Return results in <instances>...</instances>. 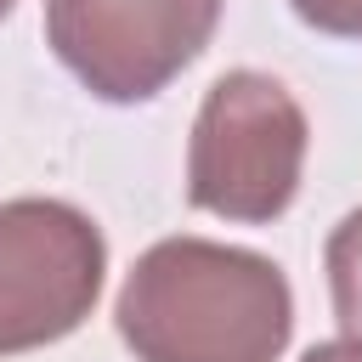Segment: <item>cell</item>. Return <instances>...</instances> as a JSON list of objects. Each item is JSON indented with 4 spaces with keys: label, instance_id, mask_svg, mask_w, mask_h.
<instances>
[{
    "label": "cell",
    "instance_id": "cell-1",
    "mask_svg": "<svg viewBox=\"0 0 362 362\" xmlns=\"http://www.w3.org/2000/svg\"><path fill=\"white\" fill-rule=\"evenodd\" d=\"M113 322L136 362H277L294 334V288L277 260L181 232L136 255Z\"/></svg>",
    "mask_w": 362,
    "mask_h": 362
},
{
    "label": "cell",
    "instance_id": "cell-2",
    "mask_svg": "<svg viewBox=\"0 0 362 362\" xmlns=\"http://www.w3.org/2000/svg\"><path fill=\"white\" fill-rule=\"evenodd\" d=\"M305 147L311 124L294 90L260 68H226L192 119L187 204L238 226H266L294 204Z\"/></svg>",
    "mask_w": 362,
    "mask_h": 362
},
{
    "label": "cell",
    "instance_id": "cell-3",
    "mask_svg": "<svg viewBox=\"0 0 362 362\" xmlns=\"http://www.w3.org/2000/svg\"><path fill=\"white\" fill-rule=\"evenodd\" d=\"M102 226L68 198L0 204V356L45 351L85 328L102 300Z\"/></svg>",
    "mask_w": 362,
    "mask_h": 362
},
{
    "label": "cell",
    "instance_id": "cell-4",
    "mask_svg": "<svg viewBox=\"0 0 362 362\" xmlns=\"http://www.w3.org/2000/svg\"><path fill=\"white\" fill-rule=\"evenodd\" d=\"M226 0H45V45L102 102H153L209 40Z\"/></svg>",
    "mask_w": 362,
    "mask_h": 362
},
{
    "label": "cell",
    "instance_id": "cell-5",
    "mask_svg": "<svg viewBox=\"0 0 362 362\" xmlns=\"http://www.w3.org/2000/svg\"><path fill=\"white\" fill-rule=\"evenodd\" d=\"M322 272H328V300H334V317H339L345 339L362 345V209H351L328 232Z\"/></svg>",
    "mask_w": 362,
    "mask_h": 362
},
{
    "label": "cell",
    "instance_id": "cell-6",
    "mask_svg": "<svg viewBox=\"0 0 362 362\" xmlns=\"http://www.w3.org/2000/svg\"><path fill=\"white\" fill-rule=\"evenodd\" d=\"M288 11L334 40H362V0H288Z\"/></svg>",
    "mask_w": 362,
    "mask_h": 362
},
{
    "label": "cell",
    "instance_id": "cell-7",
    "mask_svg": "<svg viewBox=\"0 0 362 362\" xmlns=\"http://www.w3.org/2000/svg\"><path fill=\"white\" fill-rule=\"evenodd\" d=\"M300 362H362V345L356 339H328V345H311Z\"/></svg>",
    "mask_w": 362,
    "mask_h": 362
},
{
    "label": "cell",
    "instance_id": "cell-8",
    "mask_svg": "<svg viewBox=\"0 0 362 362\" xmlns=\"http://www.w3.org/2000/svg\"><path fill=\"white\" fill-rule=\"evenodd\" d=\"M11 6H17V0H0V23H6V17H11Z\"/></svg>",
    "mask_w": 362,
    "mask_h": 362
}]
</instances>
